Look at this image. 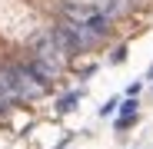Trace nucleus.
<instances>
[{
    "label": "nucleus",
    "mask_w": 153,
    "mask_h": 149,
    "mask_svg": "<svg viewBox=\"0 0 153 149\" xmlns=\"http://www.w3.org/2000/svg\"><path fill=\"white\" fill-rule=\"evenodd\" d=\"M0 93L7 103H30L47 93V80H40L30 63H4L0 66Z\"/></svg>",
    "instance_id": "f257e3e1"
},
{
    "label": "nucleus",
    "mask_w": 153,
    "mask_h": 149,
    "mask_svg": "<svg viewBox=\"0 0 153 149\" xmlns=\"http://www.w3.org/2000/svg\"><path fill=\"white\" fill-rule=\"evenodd\" d=\"M63 60H67V46L60 40V30H50L37 40L33 46V73L40 80H50V76H57V73L63 70Z\"/></svg>",
    "instance_id": "f03ea898"
},
{
    "label": "nucleus",
    "mask_w": 153,
    "mask_h": 149,
    "mask_svg": "<svg viewBox=\"0 0 153 149\" xmlns=\"http://www.w3.org/2000/svg\"><path fill=\"white\" fill-rule=\"evenodd\" d=\"M133 116H137V99H126L120 116H117V129H130L133 126Z\"/></svg>",
    "instance_id": "7ed1b4c3"
},
{
    "label": "nucleus",
    "mask_w": 153,
    "mask_h": 149,
    "mask_svg": "<svg viewBox=\"0 0 153 149\" xmlns=\"http://www.w3.org/2000/svg\"><path fill=\"white\" fill-rule=\"evenodd\" d=\"M76 99H80V93H76V90H73V93H67V96L60 99V103H57V109H60V113H70V109L76 106Z\"/></svg>",
    "instance_id": "20e7f679"
},
{
    "label": "nucleus",
    "mask_w": 153,
    "mask_h": 149,
    "mask_svg": "<svg viewBox=\"0 0 153 149\" xmlns=\"http://www.w3.org/2000/svg\"><path fill=\"white\" fill-rule=\"evenodd\" d=\"M113 109H117V99H110V103H103V109H100V113H103V116H110Z\"/></svg>",
    "instance_id": "39448f33"
},
{
    "label": "nucleus",
    "mask_w": 153,
    "mask_h": 149,
    "mask_svg": "<svg viewBox=\"0 0 153 149\" xmlns=\"http://www.w3.org/2000/svg\"><path fill=\"white\" fill-rule=\"evenodd\" d=\"M137 93H140V83H130V86H126V96H130V99H133Z\"/></svg>",
    "instance_id": "423d86ee"
},
{
    "label": "nucleus",
    "mask_w": 153,
    "mask_h": 149,
    "mask_svg": "<svg viewBox=\"0 0 153 149\" xmlns=\"http://www.w3.org/2000/svg\"><path fill=\"white\" fill-rule=\"evenodd\" d=\"M7 109H10V103H7V96H4V93H0V116H4Z\"/></svg>",
    "instance_id": "0eeeda50"
},
{
    "label": "nucleus",
    "mask_w": 153,
    "mask_h": 149,
    "mask_svg": "<svg viewBox=\"0 0 153 149\" xmlns=\"http://www.w3.org/2000/svg\"><path fill=\"white\" fill-rule=\"evenodd\" d=\"M146 76H150V80H153V66H150V73H146Z\"/></svg>",
    "instance_id": "6e6552de"
}]
</instances>
